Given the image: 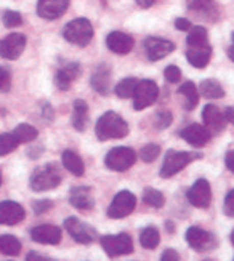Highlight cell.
I'll use <instances>...</instances> for the list:
<instances>
[{
	"instance_id": "34",
	"label": "cell",
	"mask_w": 234,
	"mask_h": 261,
	"mask_svg": "<svg viewBox=\"0 0 234 261\" xmlns=\"http://www.w3.org/2000/svg\"><path fill=\"white\" fill-rule=\"evenodd\" d=\"M143 200L144 203H148L149 207L152 208H161L164 207V203H165V197L161 191L158 189H152V188H146L143 192Z\"/></svg>"
},
{
	"instance_id": "1",
	"label": "cell",
	"mask_w": 234,
	"mask_h": 261,
	"mask_svg": "<svg viewBox=\"0 0 234 261\" xmlns=\"http://www.w3.org/2000/svg\"><path fill=\"white\" fill-rule=\"evenodd\" d=\"M95 132L99 141L120 140L128 135V125L119 114H116L113 111H108L98 119Z\"/></svg>"
},
{
	"instance_id": "45",
	"label": "cell",
	"mask_w": 234,
	"mask_h": 261,
	"mask_svg": "<svg viewBox=\"0 0 234 261\" xmlns=\"http://www.w3.org/2000/svg\"><path fill=\"white\" fill-rule=\"evenodd\" d=\"M225 162H226V167L231 170L234 173V149L232 151H228L226 152V157H225Z\"/></svg>"
},
{
	"instance_id": "27",
	"label": "cell",
	"mask_w": 234,
	"mask_h": 261,
	"mask_svg": "<svg viewBox=\"0 0 234 261\" xmlns=\"http://www.w3.org/2000/svg\"><path fill=\"white\" fill-rule=\"evenodd\" d=\"M0 252L8 256H16L21 252V242L18 237L12 234H4L0 236Z\"/></svg>"
},
{
	"instance_id": "17",
	"label": "cell",
	"mask_w": 234,
	"mask_h": 261,
	"mask_svg": "<svg viewBox=\"0 0 234 261\" xmlns=\"http://www.w3.org/2000/svg\"><path fill=\"white\" fill-rule=\"evenodd\" d=\"M106 45L113 53L127 55V53L132 51L133 45H135V40H133V37L128 36V34H125V32L114 31L106 37Z\"/></svg>"
},
{
	"instance_id": "37",
	"label": "cell",
	"mask_w": 234,
	"mask_h": 261,
	"mask_svg": "<svg viewBox=\"0 0 234 261\" xmlns=\"http://www.w3.org/2000/svg\"><path fill=\"white\" fill-rule=\"evenodd\" d=\"M4 24L7 28H18L23 24V16H21L18 11L8 10L4 13Z\"/></svg>"
},
{
	"instance_id": "20",
	"label": "cell",
	"mask_w": 234,
	"mask_h": 261,
	"mask_svg": "<svg viewBox=\"0 0 234 261\" xmlns=\"http://www.w3.org/2000/svg\"><path fill=\"white\" fill-rule=\"evenodd\" d=\"M71 205L79 210H92L95 207V199L92 197V191L87 186H75L69 194Z\"/></svg>"
},
{
	"instance_id": "24",
	"label": "cell",
	"mask_w": 234,
	"mask_h": 261,
	"mask_svg": "<svg viewBox=\"0 0 234 261\" xmlns=\"http://www.w3.org/2000/svg\"><path fill=\"white\" fill-rule=\"evenodd\" d=\"M109 84H111V71L106 64H101L92 75V87L99 95H108Z\"/></svg>"
},
{
	"instance_id": "53",
	"label": "cell",
	"mask_w": 234,
	"mask_h": 261,
	"mask_svg": "<svg viewBox=\"0 0 234 261\" xmlns=\"http://www.w3.org/2000/svg\"><path fill=\"white\" fill-rule=\"evenodd\" d=\"M232 42H234V32H232Z\"/></svg>"
},
{
	"instance_id": "13",
	"label": "cell",
	"mask_w": 234,
	"mask_h": 261,
	"mask_svg": "<svg viewBox=\"0 0 234 261\" xmlns=\"http://www.w3.org/2000/svg\"><path fill=\"white\" fill-rule=\"evenodd\" d=\"M144 50H146V55L151 61H159L175 50V43L167 39L149 37L144 40Z\"/></svg>"
},
{
	"instance_id": "48",
	"label": "cell",
	"mask_w": 234,
	"mask_h": 261,
	"mask_svg": "<svg viewBox=\"0 0 234 261\" xmlns=\"http://www.w3.org/2000/svg\"><path fill=\"white\" fill-rule=\"evenodd\" d=\"M28 259H48L47 256H42V255H37V253H29L28 255Z\"/></svg>"
},
{
	"instance_id": "44",
	"label": "cell",
	"mask_w": 234,
	"mask_h": 261,
	"mask_svg": "<svg viewBox=\"0 0 234 261\" xmlns=\"http://www.w3.org/2000/svg\"><path fill=\"white\" fill-rule=\"evenodd\" d=\"M176 261V259H180V255H178L173 248H167V250L164 252L162 255V261Z\"/></svg>"
},
{
	"instance_id": "7",
	"label": "cell",
	"mask_w": 234,
	"mask_h": 261,
	"mask_svg": "<svg viewBox=\"0 0 234 261\" xmlns=\"http://www.w3.org/2000/svg\"><path fill=\"white\" fill-rule=\"evenodd\" d=\"M101 247L109 256L128 255L133 252V241L127 232L108 234L101 237Z\"/></svg>"
},
{
	"instance_id": "40",
	"label": "cell",
	"mask_w": 234,
	"mask_h": 261,
	"mask_svg": "<svg viewBox=\"0 0 234 261\" xmlns=\"http://www.w3.org/2000/svg\"><path fill=\"white\" fill-rule=\"evenodd\" d=\"M10 87H12V75L5 67L0 66V92H8Z\"/></svg>"
},
{
	"instance_id": "43",
	"label": "cell",
	"mask_w": 234,
	"mask_h": 261,
	"mask_svg": "<svg viewBox=\"0 0 234 261\" xmlns=\"http://www.w3.org/2000/svg\"><path fill=\"white\" fill-rule=\"evenodd\" d=\"M175 28L178 31H189L191 29V22H189V19H185V18H176L175 19Z\"/></svg>"
},
{
	"instance_id": "5",
	"label": "cell",
	"mask_w": 234,
	"mask_h": 261,
	"mask_svg": "<svg viewBox=\"0 0 234 261\" xmlns=\"http://www.w3.org/2000/svg\"><path fill=\"white\" fill-rule=\"evenodd\" d=\"M137 162V154L132 147L127 146H120V147H113L106 159L105 164L109 170H114V172H125L133 164Z\"/></svg>"
},
{
	"instance_id": "32",
	"label": "cell",
	"mask_w": 234,
	"mask_h": 261,
	"mask_svg": "<svg viewBox=\"0 0 234 261\" xmlns=\"http://www.w3.org/2000/svg\"><path fill=\"white\" fill-rule=\"evenodd\" d=\"M137 85H138V79L135 77H127L124 81H120L117 85H116V95L122 99H127V98H133L135 95V90H137Z\"/></svg>"
},
{
	"instance_id": "36",
	"label": "cell",
	"mask_w": 234,
	"mask_h": 261,
	"mask_svg": "<svg viewBox=\"0 0 234 261\" xmlns=\"http://www.w3.org/2000/svg\"><path fill=\"white\" fill-rule=\"evenodd\" d=\"M159 154H161V146H159V144H154V143H149V144H146V146H143V147H141V151H140L141 161H143V162H146V164L154 162L155 159L159 157Z\"/></svg>"
},
{
	"instance_id": "6",
	"label": "cell",
	"mask_w": 234,
	"mask_h": 261,
	"mask_svg": "<svg viewBox=\"0 0 234 261\" xmlns=\"http://www.w3.org/2000/svg\"><path fill=\"white\" fill-rule=\"evenodd\" d=\"M159 98V87L151 79H144V81H138L135 95H133V109L143 111L154 105Z\"/></svg>"
},
{
	"instance_id": "42",
	"label": "cell",
	"mask_w": 234,
	"mask_h": 261,
	"mask_svg": "<svg viewBox=\"0 0 234 261\" xmlns=\"http://www.w3.org/2000/svg\"><path fill=\"white\" fill-rule=\"evenodd\" d=\"M51 207H53V203L50 200H37L34 203V212L36 213H43V212H47Z\"/></svg>"
},
{
	"instance_id": "18",
	"label": "cell",
	"mask_w": 234,
	"mask_h": 261,
	"mask_svg": "<svg viewBox=\"0 0 234 261\" xmlns=\"http://www.w3.org/2000/svg\"><path fill=\"white\" fill-rule=\"evenodd\" d=\"M202 119L210 133H220L221 130H225L226 117H225V112L220 111V108L214 105H207L202 112Z\"/></svg>"
},
{
	"instance_id": "8",
	"label": "cell",
	"mask_w": 234,
	"mask_h": 261,
	"mask_svg": "<svg viewBox=\"0 0 234 261\" xmlns=\"http://www.w3.org/2000/svg\"><path fill=\"white\" fill-rule=\"evenodd\" d=\"M135 207H137V197L130 191H120L119 194H116L113 203L108 208V217L114 220L125 218L135 210Z\"/></svg>"
},
{
	"instance_id": "3",
	"label": "cell",
	"mask_w": 234,
	"mask_h": 261,
	"mask_svg": "<svg viewBox=\"0 0 234 261\" xmlns=\"http://www.w3.org/2000/svg\"><path fill=\"white\" fill-rule=\"evenodd\" d=\"M200 152H186V151H169L165 154L164 164L161 168L162 178H172L178 172H181L185 167H188L196 159H200Z\"/></svg>"
},
{
	"instance_id": "38",
	"label": "cell",
	"mask_w": 234,
	"mask_h": 261,
	"mask_svg": "<svg viewBox=\"0 0 234 261\" xmlns=\"http://www.w3.org/2000/svg\"><path fill=\"white\" fill-rule=\"evenodd\" d=\"M164 75L170 84H178L181 81V71L178 66H167L164 71Z\"/></svg>"
},
{
	"instance_id": "51",
	"label": "cell",
	"mask_w": 234,
	"mask_h": 261,
	"mask_svg": "<svg viewBox=\"0 0 234 261\" xmlns=\"http://www.w3.org/2000/svg\"><path fill=\"white\" fill-rule=\"evenodd\" d=\"M231 244L234 245V229H232V232H231Z\"/></svg>"
},
{
	"instance_id": "41",
	"label": "cell",
	"mask_w": 234,
	"mask_h": 261,
	"mask_svg": "<svg viewBox=\"0 0 234 261\" xmlns=\"http://www.w3.org/2000/svg\"><path fill=\"white\" fill-rule=\"evenodd\" d=\"M223 212H225L228 217L234 218V189L228 192V196L225 197V205H223Z\"/></svg>"
},
{
	"instance_id": "26",
	"label": "cell",
	"mask_w": 234,
	"mask_h": 261,
	"mask_svg": "<svg viewBox=\"0 0 234 261\" xmlns=\"http://www.w3.org/2000/svg\"><path fill=\"white\" fill-rule=\"evenodd\" d=\"M88 123V106L84 99H77L72 109V125L75 130L84 132Z\"/></svg>"
},
{
	"instance_id": "28",
	"label": "cell",
	"mask_w": 234,
	"mask_h": 261,
	"mask_svg": "<svg viewBox=\"0 0 234 261\" xmlns=\"http://www.w3.org/2000/svg\"><path fill=\"white\" fill-rule=\"evenodd\" d=\"M200 95L204 98H209V99H218V98H223L225 96V90L223 87L214 81V79H207L202 84H200Z\"/></svg>"
},
{
	"instance_id": "10",
	"label": "cell",
	"mask_w": 234,
	"mask_h": 261,
	"mask_svg": "<svg viewBox=\"0 0 234 261\" xmlns=\"http://www.w3.org/2000/svg\"><path fill=\"white\" fill-rule=\"evenodd\" d=\"M26 48V37L23 34H10L0 40V56L5 60H18Z\"/></svg>"
},
{
	"instance_id": "33",
	"label": "cell",
	"mask_w": 234,
	"mask_h": 261,
	"mask_svg": "<svg viewBox=\"0 0 234 261\" xmlns=\"http://www.w3.org/2000/svg\"><path fill=\"white\" fill-rule=\"evenodd\" d=\"M13 135H15V138L18 140V143H29V141L37 138L39 132H37V128L29 125V123H21V125H18L13 130Z\"/></svg>"
},
{
	"instance_id": "46",
	"label": "cell",
	"mask_w": 234,
	"mask_h": 261,
	"mask_svg": "<svg viewBox=\"0 0 234 261\" xmlns=\"http://www.w3.org/2000/svg\"><path fill=\"white\" fill-rule=\"evenodd\" d=\"M225 117H226V122H229V123H232V125H234V106L226 108V111H225Z\"/></svg>"
},
{
	"instance_id": "12",
	"label": "cell",
	"mask_w": 234,
	"mask_h": 261,
	"mask_svg": "<svg viewBox=\"0 0 234 261\" xmlns=\"http://www.w3.org/2000/svg\"><path fill=\"white\" fill-rule=\"evenodd\" d=\"M188 200L197 208H207L212 202V189L207 179H197L188 191Z\"/></svg>"
},
{
	"instance_id": "9",
	"label": "cell",
	"mask_w": 234,
	"mask_h": 261,
	"mask_svg": "<svg viewBox=\"0 0 234 261\" xmlns=\"http://www.w3.org/2000/svg\"><path fill=\"white\" fill-rule=\"evenodd\" d=\"M64 228L69 232V236L72 237V239L79 244H92L95 241V236H96L95 229L90 224L82 223L79 218H75V217H71V218L66 220Z\"/></svg>"
},
{
	"instance_id": "52",
	"label": "cell",
	"mask_w": 234,
	"mask_h": 261,
	"mask_svg": "<svg viewBox=\"0 0 234 261\" xmlns=\"http://www.w3.org/2000/svg\"><path fill=\"white\" fill-rule=\"evenodd\" d=\"M0 185H2V172H0Z\"/></svg>"
},
{
	"instance_id": "16",
	"label": "cell",
	"mask_w": 234,
	"mask_h": 261,
	"mask_svg": "<svg viewBox=\"0 0 234 261\" xmlns=\"http://www.w3.org/2000/svg\"><path fill=\"white\" fill-rule=\"evenodd\" d=\"M24 217H26V212L19 203L12 202V200H5L0 203V224L15 226L23 221Z\"/></svg>"
},
{
	"instance_id": "19",
	"label": "cell",
	"mask_w": 234,
	"mask_h": 261,
	"mask_svg": "<svg viewBox=\"0 0 234 261\" xmlns=\"http://www.w3.org/2000/svg\"><path fill=\"white\" fill-rule=\"evenodd\" d=\"M181 138L189 143L194 147H200L209 143L210 140V132L207 127L202 125H197V123H193V125H188L185 130H181Z\"/></svg>"
},
{
	"instance_id": "11",
	"label": "cell",
	"mask_w": 234,
	"mask_h": 261,
	"mask_svg": "<svg viewBox=\"0 0 234 261\" xmlns=\"http://www.w3.org/2000/svg\"><path fill=\"white\" fill-rule=\"evenodd\" d=\"M186 241L196 252H207L217 247L215 237L204 229L196 228V226H193V228H189L186 231Z\"/></svg>"
},
{
	"instance_id": "47",
	"label": "cell",
	"mask_w": 234,
	"mask_h": 261,
	"mask_svg": "<svg viewBox=\"0 0 234 261\" xmlns=\"http://www.w3.org/2000/svg\"><path fill=\"white\" fill-rule=\"evenodd\" d=\"M137 4L143 8H149L155 4V0H137Z\"/></svg>"
},
{
	"instance_id": "29",
	"label": "cell",
	"mask_w": 234,
	"mask_h": 261,
	"mask_svg": "<svg viewBox=\"0 0 234 261\" xmlns=\"http://www.w3.org/2000/svg\"><path fill=\"white\" fill-rule=\"evenodd\" d=\"M178 93L185 96V101H186V109H188V111H193V109L197 106V103H199L197 88H196V85H194L191 81L185 82L180 88H178Z\"/></svg>"
},
{
	"instance_id": "30",
	"label": "cell",
	"mask_w": 234,
	"mask_h": 261,
	"mask_svg": "<svg viewBox=\"0 0 234 261\" xmlns=\"http://www.w3.org/2000/svg\"><path fill=\"white\" fill-rule=\"evenodd\" d=\"M188 47H202L209 43V34L204 26H194L189 29V34L186 37Z\"/></svg>"
},
{
	"instance_id": "39",
	"label": "cell",
	"mask_w": 234,
	"mask_h": 261,
	"mask_svg": "<svg viewBox=\"0 0 234 261\" xmlns=\"http://www.w3.org/2000/svg\"><path fill=\"white\" fill-rule=\"evenodd\" d=\"M172 123V114L169 111H161L159 114H155V128H159V130H162V128H167Z\"/></svg>"
},
{
	"instance_id": "4",
	"label": "cell",
	"mask_w": 234,
	"mask_h": 261,
	"mask_svg": "<svg viewBox=\"0 0 234 261\" xmlns=\"http://www.w3.org/2000/svg\"><path fill=\"white\" fill-rule=\"evenodd\" d=\"M61 183V173L57 165H43L39 167L31 176V189L36 192H43L58 188Z\"/></svg>"
},
{
	"instance_id": "21",
	"label": "cell",
	"mask_w": 234,
	"mask_h": 261,
	"mask_svg": "<svg viewBox=\"0 0 234 261\" xmlns=\"http://www.w3.org/2000/svg\"><path fill=\"white\" fill-rule=\"evenodd\" d=\"M81 74V66L77 63H69L63 66L61 69L57 72V77H55V82H57V87L60 90H69L72 81H75Z\"/></svg>"
},
{
	"instance_id": "50",
	"label": "cell",
	"mask_w": 234,
	"mask_h": 261,
	"mask_svg": "<svg viewBox=\"0 0 234 261\" xmlns=\"http://www.w3.org/2000/svg\"><path fill=\"white\" fill-rule=\"evenodd\" d=\"M167 229H169V231H172V232H173V231H175V228H173V223H170V221L167 223Z\"/></svg>"
},
{
	"instance_id": "22",
	"label": "cell",
	"mask_w": 234,
	"mask_h": 261,
	"mask_svg": "<svg viewBox=\"0 0 234 261\" xmlns=\"http://www.w3.org/2000/svg\"><path fill=\"white\" fill-rule=\"evenodd\" d=\"M210 56H212V47L207 45H202V47H189L186 51V58L189 61V64L202 69L210 63Z\"/></svg>"
},
{
	"instance_id": "49",
	"label": "cell",
	"mask_w": 234,
	"mask_h": 261,
	"mask_svg": "<svg viewBox=\"0 0 234 261\" xmlns=\"http://www.w3.org/2000/svg\"><path fill=\"white\" fill-rule=\"evenodd\" d=\"M228 56H229V58H231V61L234 63V47H231V48L228 50Z\"/></svg>"
},
{
	"instance_id": "35",
	"label": "cell",
	"mask_w": 234,
	"mask_h": 261,
	"mask_svg": "<svg viewBox=\"0 0 234 261\" xmlns=\"http://www.w3.org/2000/svg\"><path fill=\"white\" fill-rule=\"evenodd\" d=\"M18 140L15 138L13 133H2L0 135V155H7L13 152L18 147Z\"/></svg>"
},
{
	"instance_id": "31",
	"label": "cell",
	"mask_w": 234,
	"mask_h": 261,
	"mask_svg": "<svg viewBox=\"0 0 234 261\" xmlns=\"http://www.w3.org/2000/svg\"><path fill=\"white\" fill-rule=\"evenodd\" d=\"M161 242V236H159V231L154 228V226H148V228H144L140 234V244L143 248H148V250H152L159 245Z\"/></svg>"
},
{
	"instance_id": "2",
	"label": "cell",
	"mask_w": 234,
	"mask_h": 261,
	"mask_svg": "<svg viewBox=\"0 0 234 261\" xmlns=\"http://www.w3.org/2000/svg\"><path fill=\"white\" fill-rule=\"evenodd\" d=\"M63 36L69 43L77 47H87L93 39V26L87 18H77L64 26Z\"/></svg>"
},
{
	"instance_id": "25",
	"label": "cell",
	"mask_w": 234,
	"mask_h": 261,
	"mask_svg": "<svg viewBox=\"0 0 234 261\" xmlns=\"http://www.w3.org/2000/svg\"><path fill=\"white\" fill-rule=\"evenodd\" d=\"M61 161H63L64 168L68 170V172H71L74 176H82L85 173L84 161L81 159V155L75 154L74 151H64Z\"/></svg>"
},
{
	"instance_id": "15",
	"label": "cell",
	"mask_w": 234,
	"mask_h": 261,
	"mask_svg": "<svg viewBox=\"0 0 234 261\" xmlns=\"http://www.w3.org/2000/svg\"><path fill=\"white\" fill-rule=\"evenodd\" d=\"M31 237L34 242L43 245H57L61 242V229L53 224H40L31 231Z\"/></svg>"
},
{
	"instance_id": "23",
	"label": "cell",
	"mask_w": 234,
	"mask_h": 261,
	"mask_svg": "<svg viewBox=\"0 0 234 261\" xmlns=\"http://www.w3.org/2000/svg\"><path fill=\"white\" fill-rule=\"evenodd\" d=\"M188 8L196 15H200L207 19L217 18L218 11H217V5L214 4V0H186Z\"/></svg>"
},
{
	"instance_id": "14",
	"label": "cell",
	"mask_w": 234,
	"mask_h": 261,
	"mask_svg": "<svg viewBox=\"0 0 234 261\" xmlns=\"http://www.w3.org/2000/svg\"><path fill=\"white\" fill-rule=\"evenodd\" d=\"M71 0H39L37 15L43 19H57L66 13Z\"/></svg>"
}]
</instances>
